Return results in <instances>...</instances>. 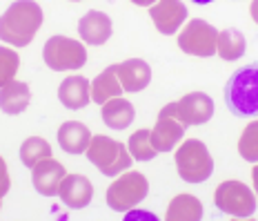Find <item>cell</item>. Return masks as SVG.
Masks as SVG:
<instances>
[{
	"label": "cell",
	"instance_id": "3957f363",
	"mask_svg": "<svg viewBox=\"0 0 258 221\" xmlns=\"http://www.w3.org/2000/svg\"><path fill=\"white\" fill-rule=\"evenodd\" d=\"M176 172L187 183H203L212 176L214 159L209 154L207 145L201 139H187L176 148L174 154Z\"/></svg>",
	"mask_w": 258,
	"mask_h": 221
},
{
	"label": "cell",
	"instance_id": "2e32d148",
	"mask_svg": "<svg viewBox=\"0 0 258 221\" xmlns=\"http://www.w3.org/2000/svg\"><path fill=\"white\" fill-rule=\"evenodd\" d=\"M58 101L67 110H83L91 101V83L85 76H67L58 87Z\"/></svg>",
	"mask_w": 258,
	"mask_h": 221
},
{
	"label": "cell",
	"instance_id": "484cf974",
	"mask_svg": "<svg viewBox=\"0 0 258 221\" xmlns=\"http://www.w3.org/2000/svg\"><path fill=\"white\" fill-rule=\"evenodd\" d=\"M18 67H20L18 52L7 45H0V87L12 83L16 78V74H18Z\"/></svg>",
	"mask_w": 258,
	"mask_h": 221
},
{
	"label": "cell",
	"instance_id": "6da1fadb",
	"mask_svg": "<svg viewBox=\"0 0 258 221\" xmlns=\"http://www.w3.org/2000/svg\"><path fill=\"white\" fill-rule=\"evenodd\" d=\"M42 18L36 0H16L0 16V40L12 47H27L42 27Z\"/></svg>",
	"mask_w": 258,
	"mask_h": 221
},
{
	"label": "cell",
	"instance_id": "83f0119b",
	"mask_svg": "<svg viewBox=\"0 0 258 221\" xmlns=\"http://www.w3.org/2000/svg\"><path fill=\"white\" fill-rule=\"evenodd\" d=\"M156 219L158 217L154 212H145V210H136V208L125 212V221H156Z\"/></svg>",
	"mask_w": 258,
	"mask_h": 221
},
{
	"label": "cell",
	"instance_id": "f546056e",
	"mask_svg": "<svg viewBox=\"0 0 258 221\" xmlns=\"http://www.w3.org/2000/svg\"><path fill=\"white\" fill-rule=\"evenodd\" d=\"M251 181H254V192H256V199H258V163L251 168Z\"/></svg>",
	"mask_w": 258,
	"mask_h": 221
},
{
	"label": "cell",
	"instance_id": "f1b7e54d",
	"mask_svg": "<svg viewBox=\"0 0 258 221\" xmlns=\"http://www.w3.org/2000/svg\"><path fill=\"white\" fill-rule=\"evenodd\" d=\"M249 16H251V20L258 25V0H251L249 3Z\"/></svg>",
	"mask_w": 258,
	"mask_h": 221
},
{
	"label": "cell",
	"instance_id": "5bb4252c",
	"mask_svg": "<svg viewBox=\"0 0 258 221\" xmlns=\"http://www.w3.org/2000/svg\"><path fill=\"white\" fill-rule=\"evenodd\" d=\"M118 80H120L122 90L129 94L143 92L152 83V67L143 58H127V61L118 63Z\"/></svg>",
	"mask_w": 258,
	"mask_h": 221
},
{
	"label": "cell",
	"instance_id": "52a82bcc",
	"mask_svg": "<svg viewBox=\"0 0 258 221\" xmlns=\"http://www.w3.org/2000/svg\"><path fill=\"white\" fill-rule=\"evenodd\" d=\"M42 61L53 72H76L87 63V50L76 38L51 36L42 47Z\"/></svg>",
	"mask_w": 258,
	"mask_h": 221
},
{
	"label": "cell",
	"instance_id": "4fadbf2b",
	"mask_svg": "<svg viewBox=\"0 0 258 221\" xmlns=\"http://www.w3.org/2000/svg\"><path fill=\"white\" fill-rule=\"evenodd\" d=\"M58 197L67 208H87L94 199V186L85 174H64L60 188H58Z\"/></svg>",
	"mask_w": 258,
	"mask_h": 221
},
{
	"label": "cell",
	"instance_id": "7402d4cb",
	"mask_svg": "<svg viewBox=\"0 0 258 221\" xmlns=\"http://www.w3.org/2000/svg\"><path fill=\"white\" fill-rule=\"evenodd\" d=\"M247 50V40L243 36V31L238 29H223L218 31V42H216V52L223 61H236L240 58Z\"/></svg>",
	"mask_w": 258,
	"mask_h": 221
},
{
	"label": "cell",
	"instance_id": "ffe728a7",
	"mask_svg": "<svg viewBox=\"0 0 258 221\" xmlns=\"http://www.w3.org/2000/svg\"><path fill=\"white\" fill-rule=\"evenodd\" d=\"M100 114H103V123L107 127H114V130H125L134 123L136 118V107L129 103L122 96H116V99L107 101L105 105H100Z\"/></svg>",
	"mask_w": 258,
	"mask_h": 221
},
{
	"label": "cell",
	"instance_id": "ac0fdd59",
	"mask_svg": "<svg viewBox=\"0 0 258 221\" xmlns=\"http://www.w3.org/2000/svg\"><path fill=\"white\" fill-rule=\"evenodd\" d=\"M31 101V90L29 85L23 83V80H12L5 87H0V110L9 116L23 114V112L29 107Z\"/></svg>",
	"mask_w": 258,
	"mask_h": 221
},
{
	"label": "cell",
	"instance_id": "1f68e13d",
	"mask_svg": "<svg viewBox=\"0 0 258 221\" xmlns=\"http://www.w3.org/2000/svg\"><path fill=\"white\" fill-rule=\"evenodd\" d=\"M191 3H196V5H209V3H214V0H191Z\"/></svg>",
	"mask_w": 258,
	"mask_h": 221
},
{
	"label": "cell",
	"instance_id": "d4e9b609",
	"mask_svg": "<svg viewBox=\"0 0 258 221\" xmlns=\"http://www.w3.org/2000/svg\"><path fill=\"white\" fill-rule=\"evenodd\" d=\"M238 154L247 163H258V118L245 125L243 134L238 139Z\"/></svg>",
	"mask_w": 258,
	"mask_h": 221
},
{
	"label": "cell",
	"instance_id": "5b68a950",
	"mask_svg": "<svg viewBox=\"0 0 258 221\" xmlns=\"http://www.w3.org/2000/svg\"><path fill=\"white\" fill-rule=\"evenodd\" d=\"M149 195V181L143 172L125 170L107 188V206L114 212H127L136 208Z\"/></svg>",
	"mask_w": 258,
	"mask_h": 221
},
{
	"label": "cell",
	"instance_id": "7c38bea8",
	"mask_svg": "<svg viewBox=\"0 0 258 221\" xmlns=\"http://www.w3.org/2000/svg\"><path fill=\"white\" fill-rule=\"evenodd\" d=\"M176 105H178V114L187 127L203 125L214 116V101L205 92H189L180 101H176Z\"/></svg>",
	"mask_w": 258,
	"mask_h": 221
},
{
	"label": "cell",
	"instance_id": "4dcf8cb0",
	"mask_svg": "<svg viewBox=\"0 0 258 221\" xmlns=\"http://www.w3.org/2000/svg\"><path fill=\"white\" fill-rule=\"evenodd\" d=\"M129 3L138 5V7H152V5L156 3V0H129Z\"/></svg>",
	"mask_w": 258,
	"mask_h": 221
},
{
	"label": "cell",
	"instance_id": "9a60e30c",
	"mask_svg": "<svg viewBox=\"0 0 258 221\" xmlns=\"http://www.w3.org/2000/svg\"><path fill=\"white\" fill-rule=\"evenodd\" d=\"M111 18L105 12H87L78 20V34L87 45H105L111 38Z\"/></svg>",
	"mask_w": 258,
	"mask_h": 221
},
{
	"label": "cell",
	"instance_id": "d6986e66",
	"mask_svg": "<svg viewBox=\"0 0 258 221\" xmlns=\"http://www.w3.org/2000/svg\"><path fill=\"white\" fill-rule=\"evenodd\" d=\"M122 85L118 80V65H109L91 80V101L96 105H105L107 101L122 94Z\"/></svg>",
	"mask_w": 258,
	"mask_h": 221
},
{
	"label": "cell",
	"instance_id": "4316f807",
	"mask_svg": "<svg viewBox=\"0 0 258 221\" xmlns=\"http://www.w3.org/2000/svg\"><path fill=\"white\" fill-rule=\"evenodd\" d=\"M9 188H12V176H9V170H7V161L0 156V201L9 192Z\"/></svg>",
	"mask_w": 258,
	"mask_h": 221
},
{
	"label": "cell",
	"instance_id": "30bf717a",
	"mask_svg": "<svg viewBox=\"0 0 258 221\" xmlns=\"http://www.w3.org/2000/svg\"><path fill=\"white\" fill-rule=\"evenodd\" d=\"M149 16L160 34L174 36L187 23V7L180 0H156L149 7Z\"/></svg>",
	"mask_w": 258,
	"mask_h": 221
},
{
	"label": "cell",
	"instance_id": "ba28073f",
	"mask_svg": "<svg viewBox=\"0 0 258 221\" xmlns=\"http://www.w3.org/2000/svg\"><path fill=\"white\" fill-rule=\"evenodd\" d=\"M176 42H178L180 50L185 54H189V56L209 58L216 54L218 29L203 18H191L182 25Z\"/></svg>",
	"mask_w": 258,
	"mask_h": 221
},
{
	"label": "cell",
	"instance_id": "d6a6232c",
	"mask_svg": "<svg viewBox=\"0 0 258 221\" xmlns=\"http://www.w3.org/2000/svg\"><path fill=\"white\" fill-rule=\"evenodd\" d=\"M72 3H78V0H72Z\"/></svg>",
	"mask_w": 258,
	"mask_h": 221
},
{
	"label": "cell",
	"instance_id": "e0dca14e",
	"mask_svg": "<svg viewBox=\"0 0 258 221\" xmlns=\"http://www.w3.org/2000/svg\"><path fill=\"white\" fill-rule=\"evenodd\" d=\"M58 145L67 154H85L87 145L91 141V132L85 123L80 121H67L58 127Z\"/></svg>",
	"mask_w": 258,
	"mask_h": 221
},
{
	"label": "cell",
	"instance_id": "8fae6325",
	"mask_svg": "<svg viewBox=\"0 0 258 221\" xmlns=\"http://www.w3.org/2000/svg\"><path fill=\"white\" fill-rule=\"evenodd\" d=\"M67 174L64 165L56 159H45L38 161V163L31 168V183H34L36 192L42 197H56L58 188Z\"/></svg>",
	"mask_w": 258,
	"mask_h": 221
},
{
	"label": "cell",
	"instance_id": "44dd1931",
	"mask_svg": "<svg viewBox=\"0 0 258 221\" xmlns=\"http://www.w3.org/2000/svg\"><path fill=\"white\" fill-rule=\"evenodd\" d=\"M167 221H201L203 219V203L194 195H176L171 199L167 212H165Z\"/></svg>",
	"mask_w": 258,
	"mask_h": 221
},
{
	"label": "cell",
	"instance_id": "603a6c76",
	"mask_svg": "<svg viewBox=\"0 0 258 221\" xmlns=\"http://www.w3.org/2000/svg\"><path fill=\"white\" fill-rule=\"evenodd\" d=\"M127 150H129V154H132L134 161H152L158 156V150H156L154 143H152V130H147V127L136 130L132 137H129Z\"/></svg>",
	"mask_w": 258,
	"mask_h": 221
},
{
	"label": "cell",
	"instance_id": "7a4b0ae2",
	"mask_svg": "<svg viewBox=\"0 0 258 221\" xmlns=\"http://www.w3.org/2000/svg\"><path fill=\"white\" fill-rule=\"evenodd\" d=\"M225 105L238 118L258 116V63L236 69L229 76L225 85Z\"/></svg>",
	"mask_w": 258,
	"mask_h": 221
},
{
	"label": "cell",
	"instance_id": "cb8c5ba5",
	"mask_svg": "<svg viewBox=\"0 0 258 221\" xmlns=\"http://www.w3.org/2000/svg\"><path fill=\"white\" fill-rule=\"evenodd\" d=\"M51 159V145L40 137H29L20 145V161L27 168H34L38 161Z\"/></svg>",
	"mask_w": 258,
	"mask_h": 221
},
{
	"label": "cell",
	"instance_id": "9c48e42d",
	"mask_svg": "<svg viewBox=\"0 0 258 221\" xmlns=\"http://www.w3.org/2000/svg\"><path fill=\"white\" fill-rule=\"evenodd\" d=\"M185 130H187V125L182 123V118L178 114V105L167 103L158 112L156 125L152 127V143H154V148L158 150V154L171 152V150L182 141Z\"/></svg>",
	"mask_w": 258,
	"mask_h": 221
},
{
	"label": "cell",
	"instance_id": "277c9868",
	"mask_svg": "<svg viewBox=\"0 0 258 221\" xmlns=\"http://www.w3.org/2000/svg\"><path fill=\"white\" fill-rule=\"evenodd\" d=\"M85 154H87L89 163H94L100 174L105 176H118L132 165V154H129L127 145L114 141L111 137H105V134L91 137Z\"/></svg>",
	"mask_w": 258,
	"mask_h": 221
},
{
	"label": "cell",
	"instance_id": "8992f818",
	"mask_svg": "<svg viewBox=\"0 0 258 221\" xmlns=\"http://www.w3.org/2000/svg\"><path fill=\"white\" fill-rule=\"evenodd\" d=\"M214 206L220 212L229 214L236 219H249L254 217L256 208H258V199L256 192L251 190L247 183L243 181H223L214 192Z\"/></svg>",
	"mask_w": 258,
	"mask_h": 221
}]
</instances>
